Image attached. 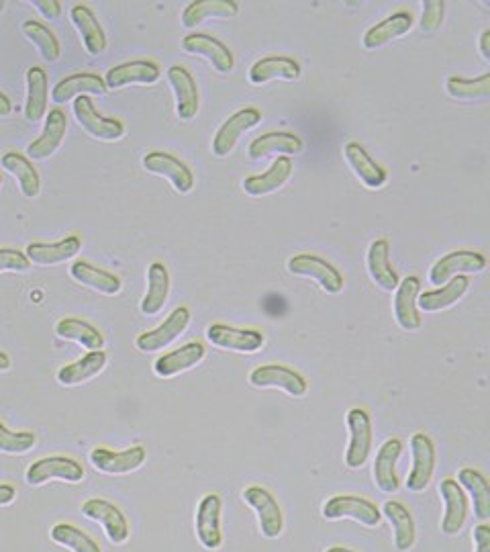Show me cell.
Returning a JSON list of instances; mask_svg holds the SVG:
<instances>
[{
	"label": "cell",
	"mask_w": 490,
	"mask_h": 552,
	"mask_svg": "<svg viewBox=\"0 0 490 552\" xmlns=\"http://www.w3.org/2000/svg\"><path fill=\"white\" fill-rule=\"evenodd\" d=\"M321 516L327 522H339V520H354L366 528H378L382 522V512L378 505L366 497L360 495H333L329 497L323 508Z\"/></svg>",
	"instance_id": "cell-1"
},
{
	"label": "cell",
	"mask_w": 490,
	"mask_h": 552,
	"mask_svg": "<svg viewBox=\"0 0 490 552\" xmlns=\"http://www.w3.org/2000/svg\"><path fill=\"white\" fill-rule=\"evenodd\" d=\"M241 499L250 505L258 516V526L264 538L276 540L284 532V514L274 493L262 485H250L241 493Z\"/></svg>",
	"instance_id": "cell-2"
},
{
	"label": "cell",
	"mask_w": 490,
	"mask_h": 552,
	"mask_svg": "<svg viewBox=\"0 0 490 552\" xmlns=\"http://www.w3.org/2000/svg\"><path fill=\"white\" fill-rule=\"evenodd\" d=\"M86 477L84 467L78 463L76 458L70 456H45L35 460L29 465L25 473V481L31 487L45 485L49 481H64L70 485L82 483Z\"/></svg>",
	"instance_id": "cell-3"
},
{
	"label": "cell",
	"mask_w": 490,
	"mask_h": 552,
	"mask_svg": "<svg viewBox=\"0 0 490 552\" xmlns=\"http://www.w3.org/2000/svg\"><path fill=\"white\" fill-rule=\"evenodd\" d=\"M82 516L90 522L101 524L107 538L115 546L125 544L131 536V526H129L127 516L123 514L121 508H117V505L109 499H103V497L86 499L82 503Z\"/></svg>",
	"instance_id": "cell-4"
},
{
	"label": "cell",
	"mask_w": 490,
	"mask_h": 552,
	"mask_svg": "<svg viewBox=\"0 0 490 552\" xmlns=\"http://www.w3.org/2000/svg\"><path fill=\"white\" fill-rule=\"evenodd\" d=\"M348 430H350V444L346 450V465L348 469L356 471L362 469L372 454L374 446V430L370 413L362 407H354L348 411L346 416Z\"/></svg>",
	"instance_id": "cell-5"
},
{
	"label": "cell",
	"mask_w": 490,
	"mask_h": 552,
	"mask_svg": "<svg viewBox=\"0 0 490 552\" xmlns=\"http://www.w3.org/2000/svg\"><path fill=\"white\" fill-rule=\"evenodd\" d=\"M288 272L294 276H301V279H313L317 281L323 291L329 295H337L346 281H343V274L325 258L317 254H297L292 256L286 264Z\"/></svg>",
	"instance_id": "cell-6"
},
{
	"label": "cell",
	"mask_w": 490,
	"mask_h": 552,
	"mask_svg": "<svg viewBox=\"0 0 490 552\" xmlns=\"http://www.w3.org/2000/svg\"><path fill=\"white\" fill-rule=\"evenodd\" d=\"M250 385L256 389L276 387L294 399L305 397L309 391L307 379L299 371L284 364H262L254 368L250 373Z\"/></svg>",
	"instance_id": "cell-7"
},
{
	"label": "cell",
	"mask_w": 490,
	"mask_h": 552,
	"mask_svg": "<svg viewBox=\"0 0 490 552\" xmlns=\"http://www.w3.org/2000/svg\"><path fill=\"white\" fill-rule=\"evenodd\" d=\"M88 460L98 473L119 477V475H129V473H135L137 469H141L147 460V450L139 444L131 446L127 450H121V452H115L105 446H98L88 454Z\"/></svg>",
	"instance_id": "cell-8"
},
{
	"label": "cell",
	"mask_w": 490,
	"mask_h": 552,
	"mask_svg": "<svg viewBox=\"0 0 490 552\" xmlns=\"http://www.w3.org/2000/svg\"><path fill=\"white\" fill-rule=\"evenodd\" d=\"M190 309L188 307H176L158 328L143 332L135 340V348L143 354H154L170 346L174 340H178L190 326Z\"/></svg>",
	"instance_id": "cell-9"
},
{
	"label": "cell",
	"mask_w": 490,
	"mask_h": 552,
	"mask_svg": "<svg viewBox=\"0 0 490 552\" xmlns=\"http://www.w3.org/2000/svg\"><path fill=\"white\" fill-rule=\"evenodd\" d=\"M74 117L82 125V129L94 137V140L103 142H117L125 135L123 121L115 117H105L96 111L90 97H78L74 101Z\"/></svg>",
	"instance_id": "cell-10"
},
{
	"label": "cell",
	"mask_w": 490,
	"mask_h": 552,
	"mask_svg": "<svg viewBox=\"0 0 490 552\" xmlns=\"http://www.w3.org/2000/svg\"><path fill=\"white\" fill-rule=\"evenodd\" d=\"M223 501L217 493H207L196 508L194 530L201 546L207 550H219L223 546V528H221Z\"/></svg>",
	"instance_id": "cell-11"
},
{
	"label": "cell",
	"mask_w": 490,
	"mask_h": 552,
	"mask_svg": "<svg viewBox=\"0 0 490 552\" xmlns=\"http://www.w3.org/2000/svg\"><path fill=\"white\" fill-rule=\"evenodd\" d=\"M486 268V258L474 250H456L441 256L429 270V283L435 287L446 285L454 276L478 274Z\"/></svg>",
	"instance_id": "cell-12"
},
{
	"label": "cell",
	"mask_w": 490,
	"mask_h": 552,
	"mask_svg": "<svg viewBox=\"0 0 490 552\" xmlns=\"http://www.w3.org/2000/svg\"><path fill=\"white\" fill-rule=\"evenodd\" d=\"M260 121H262V111H258L256 107H243V109L235 111L217 129V133L213 137V154L217 158L229 156L235 150L239 137L243 133H248L250 129H254Z\"/></svg>",
	"instance_id": "cell-13"
},
{
	"label": "cell",
	"mask_w": 490,
	"mask_h": 552,
	"mask_svg": "<svg viewBox=\"0 0 490 552\" xmlns=\"http://www.w3.org/2000/svg\"><path fill=\"white\" fill-rule=\"evenodd\" d=\"M411 454H413V467L407 477V489L413 493H423L429 487L433 473H435V465H437L433 440L423 432L413 434L411 436Z\"/></svg>",
	"instance_id": "cell-14"
},
{
	"label": "cell",
	"mask_w": 490,
	"mask_h": 552,
	"mask_svg": "<svg viewBox=\"0 0 490 552\" xmlns=\"http://www.w3.org/2000/svg\"><path fill=\"white\" fill-rule=\"evenodd\" d=\"M439 495H441V501H444V505H446L444 520H441V532H444L446 536H458L466 526L470 501L456 479L441 481Z\"/></svg>",
	"instance_id": "cell-15"
},
{
	"label": "cell",
	"mask_w": 490,
	"mask_h": 552,
	"mask_svg": "<svg viewBox=\"0 0 490 552\" xmlns=\"http://www.w3.org/2000/svg\"><path fill=\"white\" fill-rule=\"evenodd\" d=\"M141 166L147 172L164 176L180 195H188L194 189V174H192V170L182 160H178L176 156H172L168 152H150V154H145L143 160H141Z\"/></svg>",
	"instance_id": "cell-16"
},
{
	"label": "cell",
	"mask_w": 490,
	"mask_h": 552,
	"mask_svg": "<svg viewBox=\"0 0 490 552\" xmlns=\"http://www.w3.org/2000/svg\"><path fill=\"white\" fill-rule=\"evenodd\" d=\"M405 446L401 438H388L376 452L372 479L382 493H395L401 489V479L397 473V463Z\"/></svg>",
	"instance_id": "cell-17"
},
{
	"label": "cell",
	"mask_w": 490,
	"mask_h": 552,
	"mask_svg": "<svg viewBox=\"0 0 490 552\" xmlns=\"http://www.w3.org/2000/svg\"><path fill=\"white\" fill-rule=\"evenodd\" d=\"M207 340L221 350L243 352V354L258 352L266 344V336L262 332L233 328L227 324H211L207 328Z\"/></svg>",
	"instance_id": "cell-18"
},
{
	"label": "cell",
	"mask_w": 490,
	"mask_h": 552,
	"mask_svg": "<svg viewBox=\"0 0 490 552\" xmlns=\"http://www.w3.org/2000/svg\"><path fill=\"white\" fill-rule=\"evenodd\" d=\"M166 78L172 86L174 99H176V115L180 121H192L199 113L201 97L199 86H196L194 76L184 66H170L166 72Z\"/></svg>",
	"instance_id": "cell-19"
},
{
	"label": "cell",
	"mask_w": 490,
	"mask_h": 552,
	"mask_svg": "<svg viewBox=\"0 0 490 552\" xmlns=\"http://www.w3.org/2000/svg\"><path fill=\"white\" fill-rule=\"evenodd\" d=\"M162 78V68L152 60H133L111 68L105 76L107 90H121L125 86H152Z\"/></svg>",
	"instance_id": "cell-20"
},
{
	"label": "cell",
	"mask_w": 490,
	"mask_h": 552,
	"mask_svg": "<svg viewBox=\"0 0 490 552\" xmlns=\"http://www.w3.org/2000/svg\"><path fill=\"white\" fill-rule=\"evenodd\" d=\"M182 50L186 54L207 58L219 74H229L235 68V60H233L231 50L227 48L223 41H219L217 37H213L209 33H190V35H186L182 39Z\"/></svg>",
	"instance_id": "cell-21"
},
{
	"label": "cell",
	"mask_w": 490,
	"mask_h": 552,
	"mask_svg": "<svg viewBox=\"0 0 490 552\" xmlns=\"http://www.w3.org/2000/svg\"><path fill=\"white\" fill-rule=\"evenodd\" d=\"M207 358V348L203 342H188L154 362V373L160 379H172L180 373L190 371V368L199 366Z\"/></svg>",
	"instance_id": "cell-22"
},
{
	"label": "cell",
	"mask_w": 490,
	"mask_h": 552,
	"mask_svg": "<svg viewBox=\"0 0 490 552\" xmlns=\"http://www.w3.org/2000/svg\"><path fill=\"white\" fill-rule=\"evenodd\" d=\"M421 293V279L419 276H407L399 283L395 291V319L401 330L417 332L421 330V313L417 309V297Z\"/></svg>",
	"instance_id": "cell-23"
},
{
	"label": "cell",
	"mask_w": 490,
	"mask_h": 552,
	"mask_svg": "<svg viewBox=\"0 0 490 552\" xmlns=\"http://www.w3.org/2000/svg\"><path fill=\"white\" fill-rule=\"evenodd\" d=\"M88 95H96V97H105L107 95V84L105 78H101L98 74H90V72H82V74H72L62 78L54 90H52V101L56 105H64L68 101H76L78 97H88Z\"/></svg>",
	"instance_id": "cell-24"
},
{
	"label": "cell",
	"mask_w": 490,
	"mask_h": 552,
	"mask_svg": "<svg viewBox=\"0 0 490 552\" xmlns=\"http://www.w3.org/2000/svg\"><path fill=\"white\" fill-rule=\"evenodd\" d=\"M66 129H68L66 113L60 109L49 111L45 125H43V133L27 148V158L29 160H45L49 156H54L64 142Z\"/></svg>",
	"instance_id": "cell-25"
},
{
	"label": "cell",
	"mask_w": 490,
	"mask_h": 552,
	"mask_svg": "<svg viewBox=\"0 0 490 552\" xmlns=\"http://www.w3.org/2000/svg\"><path fill=\"white\" fill-rule=\"evenodd\" d=\"M366 266H368V274L376 287H380L386 293L397 291L401 279L397 270L392 268L390 262V242L380 238L374 240L368 248V256H366Z\"/></svg>",
	"instance_id": "cell-26"
},
{
	"label": "cell",
	"mask_w": 490,
	"mask_h": 552,
	"mask_svg": "<svg viewBox=\"0 0 490 552\" xmlns=\"http://www.w3.org/2000/svg\"><path fill=\"white\" fill-rule=\"evenodd\" d=\"M290 176H292V160L286 156H280L272 162V166L266 172L245 178L241 182V189L250 197H266L282 189Z\"/></svg>",
	"instance_id": "cell-27"
},
{
	"label": "cell",
	"mask_w": 490,
	"mask_h": 552,
	"mask_svg": "<svg viewBox=\"0 0 490 552\" xmlns=\"http://www.w3.org/2000/svg\"><path fill=\"white\" fill-rule=\"evenodd\" d=\"M343 156H346L348 166L352 168V172L358 176V180L366 189L378 191L388 182V172L380 164H376V160H372L366 148L360 146L358 142L346 144V148H343Z\"/></svg>",
	"instance_id": "cell-28"
},
{
	"label": "cell",
	"mask_w": 490,
	"mask_h": 552,
	"mask_svg": "<svg viewBox=\"0 0 490 552\" xmlns=\"http://www.w3.org/2000/svg\"><path fill=\"white\" fill-rule=\"evenodd\" d=\"M82 252V240L78 236H68L60 242H33L27 246L25 256L31 264L37 266H58L72 258H76Z\"/></svg>",
	"instance_id": "cell-29"
},
{
	"label": "cell",
	"mask_w": 490,
	"mask_h": 552,
	"mask_svg": "<svg viewBox=\"0 0 490 552\" xmlns=\"http://www.w3.org/2000/svg\"><path fill=\"white\" fill-rule=\"evenodd\" d=\"M470 289V279L464 274L454 276L452 281H448L446 285H441L433 291H421L417 297V309L425 311V313H437L450 309L452 305H456L458 301L464 299V295Z\"/></svg>",
	"instance_id": "cell-30"
},
{
	"label": "cell",
	"mask_w": 490,
	"mask_h": 552,
	"mask_svg": "<svg viewBox=\"0 0 490 552\" xmlns=\"http://www.w3.org/2000/svg\"><path fill=\"white\" fill-rule=\"evenodd\" d=\"M70 276L82 287H88V289L101 293V295H107V297L119 295L123 289V281L117 274L98 268L86 260H76L70 266Z\"/></svg>",
	"instance_id": "cell-31"
},
{
	"label": "cell",
	"mask_w": 490,
	"mask_h": 552,
	"mask_svg": "<svg viewBox=\"0 0 490 552\" xmlns=\"http://www.w3.org/2000/svg\"><path fill=\"white\" fill-rule=\"evenodd\" d=\"M411 29H413V15L407 11H397L390 17H386L384 21L372 25L364 33L362 45L366 50H378V48H384V45H388L390 41L405 37Z\"/></svg>",
	"instance_id": "cell-32"
},
{
	"label": "cell",
	"mask_w": 490,
	"mask_h": 552,
	"mask_svg": "<svg viewBox=\"0 0 490 552\" xmlns=\"http://www.w3.org/2000/svg\"><path fill=\"white\" fill-rule=\"evenodd\" d=\"M70 21L76 27L84 50L90 56H101L107 50V35L98 23L96 15L86 7V5H74L70 11Z\"/></svg>",
	"instance_id": "cell-33"
},
{
	"label": "cell",
	"mask_w": 490,
	"mask_h": 552,
	"mask_svg": "<svg viewBox=\"0 0 490 552\" xmlns=\"http://www.w3.org/2000/svg\"><path fill=\"white\" fill-rule=\"evenodd\" d=\"M382 516L392 526V532H395V548L399 552H411L417 542V524L407 505L401 501H386Z\"/></svg>",
	"instance_id": "cell-34"
},
{
	"label": "cell",
	"mask_w": 490,
	"mask_h": 552,
	"mask_svg": "<svg viewBox=\"0 0 490 552\" xmlns=\"http://www.w3.org/2000/svg\"><path fill=\"white\" fill-rule=\"evenodd\" d=\"M170 295V272L166 264L154 262L147 268V291L139 303V309L143 315L154 317L158 315Z\"/></svg>",
	"instance_id": "cell-35"
},
{
	"label": "cell",
	"mask_w": 490,
	"mask_h": 552,
	"mask_svg": "<svg viewBox=\"0 0 490 552\" xmlns=\"http://www.w3.org/2000/svg\"><path fill=\"white\" fill-rule=\"evenodd\" d=\"M107 366V352L105 350H96L88 352L80 360L62 366L58 371V383L62 387H76L92 381L94 377L101 375Z\"/></svg>",
	"instance_id": "cell-36"
},
{
	"label": "cell",
	"mask_w": 490,
	"mask_h": 552,
	"mask_svg": "<svg viewBox=\"0 0 490 552\" xmlns=\"http://www.w3.org/2000/svg\"><path fill=\"white\" fill-rule=\"evenodd\" d=\"M305 148L303 140L299 135H294L290 131H270L264 133L250 144L248 156L252 160H264L270 154H301Z\"/></svg>",
	"instance_id": "cell-37"
},
{
	"label": "cell",
	"mask_w": 490,
	"mask_h": 552,
	"mask_svg": "<svg viewBox=\"0 0 490 552\" xmlns=\"http://www.w3.org/2000/svg\"><path fill=\"white\" fill-rule=\"evenodd\" d=\"M301 64L294 60V58H288V56H268V58H262L258 60L252 68H250V82L252 84H266L270 80H286V82H292V80H299L301 78Z\"/></svg>",
	"instance_id": "cell-38"
},
{
	"label": "cell",
	"mask_w": 490,
	"mask_h": 552,
	"mask_svg": "<svg viewBox=\"0 0 490 552\" xmlns=\"http://www.w3.org/2000/svg\"><path fill=\"white\" fill-rule=\"evenodd\" d=\"M239 13L235 0H196L182 13V25L186 29H196L209 19H233Z\"/></svg>",
	"instance_id": "cell-39"
},
{
	"label": "cell",
	"mask_w": 490,
	"mask_h": 552,
	"mask_svg": "<svg viewBox=\"0 0 490 552\" xmlns=\"http://www.w3.org/2000/svg\"><path fill=\"white\" fill-rule=\"evenodd\" d=\"M54 332L58 338L76 342L78 346H82L88 352L103 350V346H105V338L101 332H98V328H94L92 324H88L86 319H80V317L60 319Z\"/></svg>",
	"instance_id": "cell-40"
},
{
	"label": "cell",
	"mask_w": 490,
	"mask_h": 552,
	"mask_svg": "<svg viewBox=\"0 0 490 552\" xmlns=\"http://www.w3.org/2000/svg\"><path fill=\"white\" fill-rule=\"evenodd\" d=\"M0 164H3V168L9 174H13L23 197H27V199L39 197L41 178H39L37 168L33 166V162L27 156H23L19 152H7L3 158H0Z\"/></svg>",
	"instance_id": "cell-41"
},
{
	"label": "cell",
	"mask_w": 490,
	"mask_h": 552,
	"mask_svg": "<svg viewBox=\"0 0 490 552\" xmlns=\"http://www.w3.org/2000/svg\"><path fill=\"white\" fill-rule=\"evenodd\" d=\"M27 101H25V119L29 123H37L47 113V99H49V88H47V72L39 66H33L27 70Z\"/></svg>",
	"instance_id": "cell-42"
},
{
	"label": "cell",
	"mask_w": 490,
	"mask_h": 552,
	"mask_svg": "<svg viewBox=\"0 0 490 552\" xmlns=\"http://www.w3.org/2000/svg\"><path fill=\"white\" fill-rule=\"evenodd\" d=\"M458 485L470 495L474 516L482 522L490 518V483L478 469H462L458 473Z\"/></svg>",
	"instance_id": "cell-43"
},
{
	"label": "cell",
	"mask_w": 490,
	"mask_h": 552,
	"mask_svg": "<svg viewBox=\"0 0 490 552\" xmlns=\"http://www.w3.org/2000/svg\"><path fill=\"white\" fill-rule=\"evenodd\" d=\"M21 31L23 35L35 45L39 56L45 60V62H58L60 56H62V45L58 41V37L54 35L52 29H47L43 23L39 21H25L21 25Z\"/></svg>",
	"instance_id": "cell-44"
},
{
	"label": "cell",
	"mask_w": 490,
	"mask_h": 552,
	"mask_svg": "<svg viewBox=\"0 0 490 552\" xmlns=\"http://www.w3.org/2000/svg\"><path fill=\"white\" fill-rule=\"evenodd\" d=\"M49 538L72 552H103L101 544H98L90 534H86L84 530L68 522L56 524L52 530H49Z\"/></svg>",
	"instance_id": "cell-45"
},
{
	"label": "cell",
	"mask_w": 490,
	"mask_h": 552,
	"mask_svg": "<svg viewBox=\"0 0 490 552\" xmlns=\"http://www.w3.org/2000/svg\"><path fill=\"white\" fill-rule=\"evenodd\" d=\"M448 95L456 101H482L490 95V74H482L478 78H462L450 76L446 82Z\"/></svg>",
	"instance_id": "cell-46"
},
{
	"label": "cell",
	"mask_w": 490,
	"mask_h": 552,
	"mask_svg": "<svg viewBox=\"0 0 490 552\" xmlns=\"http://www.w3.org/2000/svg\"><path fill=\"white\" fill-rule=\"evenodd\" d=\"M37 446V436L33 432H11L0 422V452L21 456L31 452Z\"/></svg>",
	"instance_id": "cell-47"
},
{
	"label": "cell",
	"mask_w": 490,
	"mask_h": 552,
	"mask_svg": "<svg viewBox=\"0 0 490 552\" xmlns=\"http://www.w3.org/2000/svg\"><path fill=\"white\" fill-rule=\"evenodd\" d=\"M444 9H446V5L439 3V0H427V3H423V13H421V31L423 33L437 31L441 21H444Z\"/></svg>",
	"instance_id": "cell-48"
},
{
	"label": "cell",
	"mask_w": 490,
	"mask_h": 552,
	"mask_svg": "<svg viewBox=\"0 0 490 552\" xmlns=\"http://www.w3.org/2000/svg\"><path fill=\"white\" fill-rule=\"evenodd\" d=\"M31 268L29 258L15 248H0V272H27Z\"/></svg>",
	"instance_id": "cell-49"
},
{
	"label": "cell",
	"mask_w": 490,
	"mask_h": 552,
	"mask_svg": "<svg viewBox=\"0 0 490 552\" xmlns=\"http://www.w3.org/2000/svg\"><path fill=\"white\" fill-rule=\"evenodd\" d=\"M29 5H33L49 21H58L62 17V3L58 0H31Z\"/></svg>",
	"instance_id": "cell-50"
},
{
	"label": "cell",
	"mask_w": 490,
	"mask_h": 552,
	"mask_svg": "<svg viewBox=\"0 0 490 552\" xmlns=\"http://www.w3.org/2000/svg\"><path fill=\"white\" fill-rule=\"evenodd\" d=\"M472 540H474V552H490V526L486 522L478 524L472 530Z\"/></svg>",
	"instance_id": "cell-51"
},
{
	"label": "cell",
	"mask_w": 490,
	"mask_h": 552,
	"mask_svg": "<svg viewBox=\"0 0 490 552\" xmlns=\"http://www.w3.org/2000/svg\"><path fill=\"white\" fill-rule=\"evenodd\" d=\"M17 499V487L9 483H0V508H7V505L15 503Z\"/></svg>",
	"instance_id": "cell-52"
},
{
	"label": "cell",
	"mask_w": 490,
	"mask_h": 552,
	"mask_svg": "<svg viewBox=\"0 0 490 552\" xmlns=\"http://www.w3.org/2000/svg\"><path fill=\"white\" fill-rule=\"evenodd\" d=\"M478 50H480V56L484 62L490 60V31L486 29L482 35H480V45H478Z\"/></svg>",
	"instance_id": "cell-53"
},
{
	"label": "cell",
	"mask_w": 490,
	"mask_h": 552,
	"mask_svg": "<svg viewBox=\"0 0 490 552\" xmlns=\"http://www.w3.org/2000/svg\"><path fill=\"white\" fill-rule=\"evenodd\" d=\"M11 111H13L11 99L5 95V92H0V117H9Z\"/></svg>",
	"instance_id": "cell-54"
},
{
	"label": "cell",
	"mask_w": 490,
	"mask_h": 552,
	"mask_svg": "<svg viewBox=\"0 0 490 552\" xmlns=\"http://www.w3.org/2000/svg\"><path fill=\"white\" fill-rule=\"evenodd\" d=\"M7 371H11V356L0 350V373H7Z\"/></svg>",
	"instance_id": "cell-55"
},
{
	"label": "cell",
	"mask_w": 490,
	"mask_h": 552,
	"mask_svg": "<svg viewBox=\"0 0 490 552\" xmlns=\"http://www.w3.org/2000/svg\"><path fill=\"white\" fill-rule=\"evenodd\" d=\"M323 552H356V550H352V548H348V546H329V548H325Z\"/></svg>",
	"instance_id": "cell-56"
},
{
	"label": "cell",
	"mask_w": 490,
	"mask_h": 552,
	"mask_svg": "<svg viewBox=\"0 0 490 552\" xmlns=\"http://www.w3.org/2000/svg\"><path fill=\"white\" fill-rule=\"evenodd\" d=\"M5 7H7V3H3V0H0V13L5 11Z\"/></svg>",
	"instance_id": "cell-57"
},
{
	"label": "cell",
	"mask_w": 490,
	"mask_h": 552,
	"mask_svg": "<svg viewBox=\"0 0 490 552\" xmlns=\"http://www.w3.org/2000/svg\"><path fill=\"white\" fill-rule=\"evenodd\" d=\"M0 187H3V176H0Z\"/></svg>",
	"instance_id": "cell-58"
}]
</instances>
